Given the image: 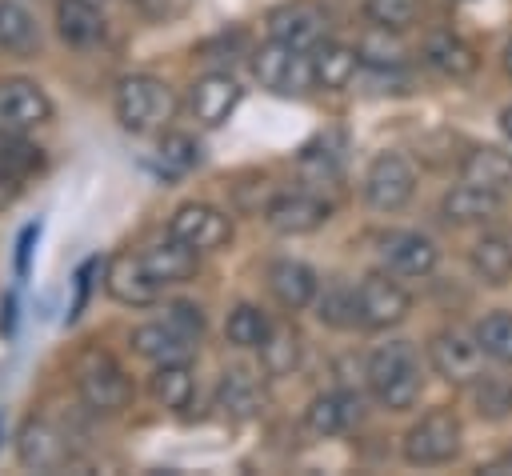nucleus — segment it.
<instances>
[{
	"instance_id": "f257e3e1",
	"label": "nucleus",
	"mask_w": 512,
	"mask_h": 476,
	"mask_svg": "<svg viewBox=\"0 0 512 476\" xmlns=\"http://www.w3.org/2000/svg\"><path fill=\"white\" fill-rule=\"evenodd\" d=\"M364 380L372 388V396L388 408V412H404L420 400L424 392V368H420V352L408 340H388L380 344L368 364H364Z\"/></svg>"
},
{
	"instance_id": "f03ea898",
	"label": "nucleus",
	"mask_w": 512,
	"mask_h": 476,
	"mask_svg": "<svg viewBox=\"0 0 512 476\" xmlns=\"http://www.w3.org/2000/svg\"><path fill=\"white\" fill-rule=\"evenodd\" d=\"M176 112V96L164 80L156 76H124L116 84V120L128 132H156L172 120Z\"/></svg>"
},
{
	"instance_id": "7ed1b4c3",
	"label": "nucleus",
	"mask_w": 512,
	"mask_h": 476,
	"mask_svg": "<svg viewBox=\"0 0 512 476\" xmlns=\"http://www.w3.org/2000/svg\"><path fill=\"white\" fill-rule=\"evenodd\" d=\"M460 420L452 408H432L424 412L408 432H404V460L416 468H436L448 464L460 452Z\"/></svg>"
},
{
	"instance_id": "20e7f679",
	"label": "nucleus",
	"mask_w": 512,
	"mask_h": 476,
	"mask_svg": "<svg viewBox=\"0 0 512 476\" xmlns=\"http://www.w3.org/2000/svg\"><path fill=\"white\" fill-rule=\"evenodd\" d=\"M252 72L276 96H300V92H308L316 84V76H312V52H300V48L280 44V40H268V44L256 48Z\"/></svg>"
},
{
	"instance_id": "39448f33",
	"label": "nucleus",
	"mask_w": 512,
	"mask_h": 476,
	"mask_svg": "<svg viewBox=\"0 0 512 476\" xmlns=\"http://www.w3.org/2000/svg\"><path fill=\"white\" fill-rule=\"evenodd\" d=\"M484 348L476 340V332L464 328H440L428 340V360L436 368V376H444L448 384H476L484 376Z\"/></svg>"
},
{
	"instance_id": "423d86ee",
	"label": "nucleus",
	"mask_w": 512,
	"mask_h": 476,
	"mask_svg": "<svg viewBox=\"0 0 512 476\" xmlns=\"http://www.w3.org/2000/svg\"><path fill=\"white\" fill-rule=\"evenodd\" d=\"M416 192V168L400 152H380L364 172V200L376 212H400Z\"/></svg>"
},
{
	"instance_id": "0eeeda50",
	"label": "nucleus",
	"mask_w": 512,
	"mask_h": 476,
	"mask_svg": "<svg viewBox=\"0 0 512 476\" xmlns=\"http://www.w3.org/2000/svg\"><path fill=\"white\" fill-rule=\"evenodd\" d=\"M356 304H360V324L364 328H392L408 316L412 296L404 292L400 280H392V272H368L356 284Z\"/></svg>"
},
{
	"instance_id": "6e6552de",
	"label": "nucleus",
	"mask_w": 512,
	"mask_h": 476,
	"mask_svg": "<svg viewBox=\"0 0 512 476\" xmlns=\"http://www.w3.org/2000/svg\"><path fill=\"white\" fill-rule=\"evenodd\" d=\"M76 388L92 412H120L132 400V380L108 356H88L76 372Z\"/></svg>"
},
{
	"instance_id": "1a4fd4ad",
	"label": "nucleus",
	"mask_w": 512,
	"mask_h": 476,
	"mask_svg": "<svg viewBox=\"0 0 512 476\" xmlns=\"http://www.w3.org/2000/svg\"><path fill=\"white\" fill-rule=\"evenodd\" d=\"M264 220L280 236H304L332 220V204L316 192H280L276 200H268Z\"/></svg>"
},
{
	"instance_id": "9d476101",
	"label": "nucleus",
	"mask_w": 512,
	"mask_h": 476,
	"mask_svg": "<svg viewBox=\"0 0 512 476\" xmlns=\"http://www.w3.org/2000/svg\"><path fill=\"white\" fill-rule=\"evenodd\" d=\"M168 232L196 252H216L232 240V220L212 204H180L168 220Z\"/></svg>"
},
{
	"instance_id": "9b49d317",
	"label": "nucleus",
	"mask_w": 512,
	"mask_h": 476,
	"mask_svg": "<svg viewBox=\"0 0 512 476\" xmlns=\"http://www.w3.org/2000/svg\"><path fill=\"white\" fill-rule=\"evenodd\" d=\"M48 116H52V100L36 80L28 76L0 80V128L28 132V128H40Z\"/></svg>"
},
{
	"instance_id": "f8f14e48",
	"label": "nucleus",
	"mask_w": 512,
	"mask_h": 476,
	"mask_svg": "<svg viewBox=\"0 0 512 476\" xmlns=\"http://www.w3.org/2000/svg\"><path fill=\"white\" fill-rule=\"evenodd\" d=\"M376 256L392 276H428L436 268V244L424 232H384L376 240Z\"/></svg>"
},
{
	"instance_id": "ddd939ff",
	"label": "nucleus",
	"mask_w": 512,
	"mask_h": 476,
	"mask_svg": "<svg viewBox=\"0 0 512 476\" xmlns=\"http://www.w3.org/2000/svg\"><path fill=\"white\" fill-rule=\"evenodd\" d=\"M104 288H108V296H116L120 304H152V300L164 292V284L148 272V264L140 260V252H120V256H112L108 268H104Z\"/></svg>"
},
{
	"instance_id": "4468645a",
	"label": "nucleus",
	"mask_w": 512,
	"mask_h": 476,
	"mask_svg": "<svg viewBox=\"0 0 512 476\" xmlns=\"http://www.w3.org/2000/svg\"><path fill=\"white\" fill-rule=\"evenodd\" d=\"M268 32L280 44H292L300 52H316L324 44V36H328V20L312 4H284V8H276L268 16Z\"/></svg>"
},
{
	"instance_id": "2eb2a0df",
	"label": "nucleus",
	"mask_w": 512,
	"mask_h": 476,
	"mask_svg": "<svg viewBox=\"0 0 512 476\" xmlns=\"http://www.w3.org/2000/svg\"><path fill=\"white\" fill-rule=\"evenodd\" d=\"M360 416H364L360 392H352V388H328V392L312 396V404L304 412V424L316 436H344L352 424H360Z\"/></svg>"
},
{
	"instance_id": "dca6fc26",
	"label": "nucleus",
	"mask_w": 512,
	"mask_h": 476,
	"mask_svg": "<svg viewBox=\"0 0 512 476\" xmlns=\"http://www.w3.org/2000/svg\"><path fill=\"white\" fill-rule=\"evenodd\" d=\"M132 348L152 360V364H188L192 352H196V340L188 332H180L168 316L164 320H152V324H140L132 332Z\"/></svg>"
},
{
	"instance_id": "f3484780",
	"label": "nucleus",
	"mask_w": 512,
	"mask_h": 476,
	"mask_svg": "<svg viewBox=\"0 0 512 476\" xmlns=\"http://www.w3.org/2000/svg\"><path fill=\"white\" fill-rule=\"evenodd\" d=\"M420 56H424L428 68H436V72L448 76V80H468V76L480 68L476 48H472L468 40H460L452 28H436V32H428Z\"/></svg>"
},
{
	"instance_id": "a211bd4d",
	"label": "nucleus",
	"mask_w": 512,
	"mask_h": 476,
	"mask_svg": "<svg viewBox=\"0 0 512 476\" xmlns=\"http://www.w3.org/2000/svg\"><path fill=\"white\" fill-rule=\"evenodd\" d=\"M240 104V84L228 76V72H208L192 84V96H188V108L192 116L204 124V128H220L232 108Z\"/></svg>"
},
{
	"instance_id": "6ab92c4d",
	"label": "nucleus",
	"mask_w": 512,
	"mask_h": 476,
	"mask_svg": "<svg viewBox=\"0 0 512 476\" xmlns=\"http://www.w3.org/2000/svg\"><path fill=\"white\" fill-rule=\"evenodd\" d=\"M500 208H504V196H496V192H488V188H480L472 180L452 184L444 192V200H440V216L448 224H460V228L464 224H488V220L500 216Z\"/></svg>"
},
{
	"instance_id": "aec40b11",
	"label": "nucleus",
	"mask_w": 512,
	"mask_h": 476,
	"mask_svg": "<svg viewBox=\"0 0 512 476\" xmlns=\"http://www.w3.org/2000/svg\"><path fill=\"white\" fill-rule=\"evenodd\" d=\"M268 288H272V296H276L288 312H300V308H308V304L316 300L320 280H316V272H312L304 260L284 256V260H272V264H268Z\"/></svg>"
},
{
	"instance_id": "412c9836",
	"label": "nucleus",
	"mask_w": 512,
	"mask_h": 476,
	"mask_svg": "<svg viewBox=\"0 0 512 476\" xmlns=\"http://www.w3.org/2000/svg\"><path fill=\"white\" fill-rule=\"evenodd\" d=\"M16 456L24 468H36V472H56L68 464V444L64 436L44 424V420H28L20 428V440H16Z\"/></svg>"
},
{
	"instance_id": "4be33fe9",
	"label": "nucleus",
	"mask_w": 512,
	"mask_h": 476,
	"mask_svg": "<svg viewBox=\"0 0 512 476\" xmlns=\"http://www.w3.org/2000/svg\"><path fill=\"white\" fill-rule=\"evenodd\" d=\"M360 64H364V52H356L352 44L324 40V44L312 52V76H316V84L328 88V92L348 88V84L360 76Z\"/></svg>"
},
{
	"instance_id": "5701e85b",
	"label": "nucleus",
	"mask_w": 512,
	"mask_h": 476,
	"mask_svg": "<svg viewBox=\"0 0 512 476\" xmlns=\"http://www.w3.org/2000/svg\"><path fill=\"white\" fill-rule=\"evenodd\" d=\"M196 248H188L184 240H176L172 232H168V240H156V244H148L144 252H140V260L148 264V272L168 288V284H184L192 272H196Z\"/></svg>"
},
{
	"instance_id": "b1692460",
	"label": "nucleus",
	"mask_w": 512,
	"mask_h": 476,
	"mask_svg": "<svg viewBox=\"0 0 512 476\" xmlns=\"http://www.w3.org/2000/svg\"><path fill=\"white\" fill-rule=\"evenodd\" d=\"M56 24H60V40L72 48H92L104 36V16H100V4L92 0H60Z\"/></svg>"
},
{
	"instance_id": "393cba45",
	"label": "nucleus",
	"mask_w": 512,
	"mask_h": 476,
	"mask_svg": "<svg viewBox=\"0 0 512 476\" xmlns=\"http://www.w3.org/2000/svg\"><path fill=\"white\" fill-rule=\"evenodd\" d=\"M468 260H472V272H476L484 284H508V280H512V232H504V228L484 232V236L472 244Z\"/></svg>"
},
{
	"instance_id": "a878e982",
	"label": "nucleus",
	"mask_w": 512,
	"mask_h": 476,
	"mask_svg": "<svg viewBox=\"0 0 512 476\" xmlns=\"http://www.w3.org/2000/svg\"><path fill=\"white\" fill-rule=\"evenodd\" d=\"M460 180H472L496 196H508L512 192V156L500 152V148H476L464 156L460 164Z\"/></svg>"
},
{
	"instance_id": "bb28decb",
	"label": "nucleus",
	"mask_w": 512,
	"mask_h": 476,
	"mask_svg": "<svg viewBox=\"0 0 512 476\" xmlns=\"http://www.w3.org/2000/svg\"><path fill=\"white\" fill-rule=\"evenodd\" d=\"M216 408L232 420H248L264 408V396H260V384L244 372V368H228L220 376V388H216Z\"/></svg>"
},
{
	"instance_id": "cd10ccee",
	"label": "nucleus",
	"mask_w": 512,
	"mask_h": 476,
	"mask_svg": "<svg viewBox=\"0 0 512 476\" xmlns=\"http://www.w3.org/2000/svg\"><path fill=\"white\" fill-rule=\"evenodd\" d=\"M256 352H260V368H264L268 376H288V372L300 364V336H296V328H288V324H272L268 340H264Z\"/></svg>"
},
{
	"instance_id": "c85d7f7f",
	"label": "nucleus",
	"mask_w": 512,
	"mask_h": 476,
	"mask_svg": "<svg viewBox=\"0 0 512 476\" xmlns=\"http://www.w3.org/2000/svg\"><path fill=\"white\" fill-rule=\"evenodd\" d=\"M36 40L40 36H36L32 12L24 4H16V0H0V48L24 56V52L36 48Z\"/></svg>"
},
{
	"instance_id": "c756f323",
	"label": "nucleus",
	"mask_w": 512,
	"mask_h": 476,
	"mask_svg": "<svg viewBox=\"0 0 512 476\" xmlns=\"http://www.w3.org/2000/svg\"><path fill=\"white\" fill-rule=\"evenodd\" d=\"M192 392H196V380H192V368L188 364H156V372H152V396L164 408H172V412L188 408Z\"/></svg>"
},
{
	"instance_id": "7c9ffc66",
	"label": "nucleus",
	"mask_w": 512,
	"mask_h": 476,
	"mask_svg": "<svg viewBox=\"0 0 512 476\" xmlns=\"http://www.w3.org/2000/svg\"><path fill=\"white\" fill-rule=\"evenodd\" d=\"M268 332H272V320L264 316V308H256V304H236V308L228 312V324H224L228 344H236V348H260V344L268 340Z\"/></svg>"
},
{
	"instance_id": "2f4dec72",
	"label": "nucleus",
	"mask_w": 512,
	"mask_h": 476,
	"mask_svg": "<svg viewBox=\"0 0 512 476\" xmlns=\"http://www.w3.org/2000/svg\"><path fill=\"white\" fill-rule=\"evenodd\" d=\"M340 164H344V144H340V136H320V140H312V144L300 152V172H304L308 180H332V176L340 172Z\"/></svg>"
},
{
	"instance_id": "473e14b6",
	"label": "nucleus",
	"mask_w": 512,
	"mask_h": 476,
	"mask_svg": "<svg viewBox=\"0 0 512 476\" xmlns=\"http://www.w3.org/2000/svg\"><path fill=\"white\" fill-rule=\"evenodd\" d=\"M0 160L24 180L44 168V152L32 140H24V132H16V128H0Z\"/></svg>"
},
{
	"instance_id": "72a5a7b5",
	"label": "nucleus",
	"mask_w": 512,
	"mask_h": 476,
	"mask_svg": "<svg viewBox=\"0 0 512 476\" xmlns=\"http://www.w3.org/2000/svg\"><path fill=\"white\" fill-rule=\"evenodd\" d=\"M364 16L380 32H404L420 16V0H364Z\"/></svg>"
},
{
	"instance_id": "f704fd0d",
	"label": "nucleus",
	"mask_w": 512,
	"mask_h": 476,
	"mask_svg": "<svg viewBox=\"0 0 512 476\" xmlns=\"http://www.w3.org/2000/svg\"><path fill=\"white\" fill-rule=\"evenodd\" d=\"M472 332L492 360L512 364V312H488Z\"/></svg>"
},
{
	"instance_id": "c9c22d12",
	"label": "nucleus",
	"mask_w": 512,
	"mask_h": 476,
	"mask_svg": "<svg viewBox=\"0 0 512 476\" xmlns=\"http://www.w3.org/2000/svg\"><path fill=\"white\" fill-rule=\"evenodd\" d=\"M156 156H160V168H164V172L184 176V172H192V168L200 164V144H196L188 132H164Z\"/></svg>"
},
{
	"instance_id": "e433bc0d",
	"label": "nucleus",
	"mask_w": 512,
	"mask_h": 476,
	"mask_svg": "<svg viewBox=\"0 0 512 476\" xmlns=\"http://www.w3.org/2000/svg\"><path fill=\"white\" fill-rule=\"evenodd\" d=\"M320 320L332 328H352L360 324V304H356V288H328L320 296Z\"/></svg>"
},
{
	"instance_id": "4c0bfd02",
	"label": "nucleus",
	"mask_w": 512,
	"mask_h": 476,
	"mask_svg": "<svg viewBox=\"0 0 512 476\" xmlns=\"http://www.w3.org/2000/svg\"><path fill=\"white\" fill-rule=\"evenodd\" d=\"M480 388H476V404H480V412H488V416H504L508 408H512V388L508 384H500V380H476Z\"/></svg>"
},
{
	"instance_id": "58836bf2",
	"label": "nucleus",
	"mask_w": 512,
	"mask_h": 476,
	"mask_svg": "<svg viewBox=\"0 0 512 476\" xmlns=\"http://www.w3.org/2000/svg\"><path fill=\"white\" fill-rule=\"evenodd\" d=\"M180 332H188L192 340H200V332H204V312H200V304H188V300H172L168 304V312H164Z\"/></svg>"
},
{
	"instance_id": "ea45409f",
	"label": "nucleus",
	"mask_w": 512,
	"mask_h": 476,
	"mask_svg": "<svg viewBox=\"0 0 512 476\" xmlns=\"http://www.w3.org/2000/svg\"><path fill=\"white\" fill-rule=\"evenodd\" d=\"M36 236H40V224H28V228L20 232V240H16V276H20V280H24L28 268H32V244H36Z\"/></svg>"
},
{
	"instance_id": "a19ab883",
	"label": "nucleus",
	"mask_w": 512,
	"mask_h": 476,
	"mask_svg": "<svg viewBox=\"0 0 512 476\" xmlns=\"http://www.w3.org/2000/svg\"><path fill=\"white\" fill-rule=\"evenodd\" d=\"M20 192H24V176H16V172L0 160V208H12V204L20 200Z\"/></svg>"
},
{
	"instance_id": "79ce46f5",
	"label": "nucleus",
	"mask_w": 512,
	"mask_h": 476,
	"mask_svg": "<svg viewBox=\"0 0 512 476\" xmlns=\"http://www.w3.org/2000/svg\"><path fill=\"white\" fill-rule=\"evenodd\" d=\"M92 268H96V260H88V264L76 272V300H72V308H68V320H76V316H80V308H84V296H88V276H92Z\"/></svg>"
},
{
	"instance_id": "37998d69",
	"label": "nucleus",
	"mask_w": 512,
	"mask_h": 476,
	"mask_svg": "<svg viewBox=\"0 0 512 476\" xmlns=\"http://www.w3.org/2000/svg\"><path fill=\"white\" fill-rule=\"evenodd\" d=\"M480 472H488V476H512V452H508V456H496V460H488V464H480Z\"/></svg>"
},
{
	"instance_id": "c03bdc74",
	"label": "nucleus",
	"mask_w": 512,
	"mask_h": 476,
	"mask_svg": "<svg viewBox=\"0 0 512 476\" xmlns=\"http://www.w3.org/2000/svg\"><path fill=\"white\" fill-rule=\"evenodd\" d=\"M12 320H16V300L8 296V300H4V312H0V328L12 332Z\"/></svg>"
},
{
	"instance_id": "a18cd8bd",
	"label": "nucleus",
	"mask_w": 512,
	"mask_h": 476,
	"mask_svg": "<svg viewBox=\"0 0 512 476\" xmlns=\"http://www.w3.org/2000/svg\"><path fill=\"white\" fill-rule=\"evenodd\" d=\"M500 128H504V136H508V144H512V104L500 112Z\"/></svg>"
},
{
	"instance_id": "49530a36",
	"label": "nucleus",
	"mask_w": 512,
	"mask_h": 476,
	"mask_svg": "<svg viewBox=\"0 0 512 476\" xmlns=\"http://www.w3.org/2000/svg\"><path fill=\"white\" fill-rule=\"evenodd\" d=\"M504 72H508V76H512V40H508V44H504Z\"/></svg>"
},
{
	"instance_id": "de8ad7c7",
	"label": "nucleus",
	"mask_w": 512,
	"mask_h": 476,
	"mask_svg": "<svg viewBox=\"0 0 512 476\" xmlns=\"http://www.w3.org/2000/svg\"><path fill=\"white\" fill-rule=\"evenodd\" d=\"M0 440H4V416H0Z\"/></svg>"
},
{
	"instance_id": "09e8293b",
	"label": "nucleus",
	"mask_w": 512,
	"mask_h": 476,
	"mask_svg": "<svg viewBox=\"0 0 512 476\" xmlns=\"http://www.w3.org/2000/svg\"><path fill=\"white\" fill-rule=\"evenodd\" d=\"M92 4H104V0H92Z\"/></svg>"
}]
</instances>
